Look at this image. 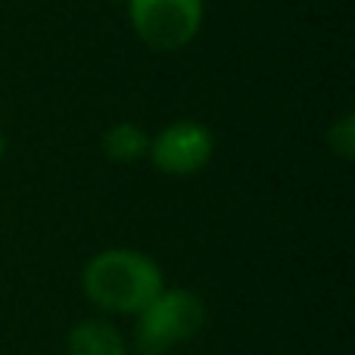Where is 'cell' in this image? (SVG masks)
<instances>
[{
    "label": "cell",
    "instance_id": "2",
    "mask_svg": "<svg viewBox=\"0 0 355 355\" xmlns=\"http://www.w3.org/2000/svg\"><path fill=\"white\" fill-rule=\"evenodd\" d=\"M206 302L187 287H162L144 312L135 315V346L141 355H166L202 334Z\"/></svg>",
    "mask_w": 355,
    "mask_h": 355
},
{
    "label": "cell",
    "instance_id": "1",
    "mask_svg": "<svg viewBox=\"0 0 355 355\" xmlns=\"http://www.w3.org/2000/svg\"><path fill=\"white\" fill-rule=\"evenodd\" d=\"M166 287L159 262L131 246H110L94 252L81 268V293L103 315L135 318Z\"/></svg>",
    "mask_w": 355,
    "mask_h": 355
},
{
    "label": "cell",
    "instance_id": "8",
    "mask_svg": "<svg viewBox=\"0 0 355 355\" xmlns=\"http://www.w3.org/2000/svg\"><path fill=\"white\" fill-rule=\"evenodd\" d=\"M3 156H6V137H3V131H0V162H3Z\"/></svg>",
    "mask_w": 355,
    "mask_h": 355
},
{
    "label": "cell",
    "instance_id": "7",
    "mask_svg": "<svg viewBox=\"0 0 355 355\" xmlns=\"http://www.w3.org/2000/svg\"><path fill=\"white\" fill-rule=\"evenodd\" d=\"M327 147H331V153H337L340 159H346V162L355 156V116L352 112H343V116L327 128Z\"/></svg>",
    "mask_w": 355,
    "mask_h": 355
},
{
    "label": "cell",
    "instance_id": "6",
    "mask_svg": "<svg viewBox=\"0 0 355 355\" xmlns=\"http://www.w3.org/2000/svg\"><path fill=\"white\" fill-rule=\"evenodd\" d=\"M103 153L110 156L112 162H141L147 159V150H150V135L135 122H116L112 128H106L103 135Z\"/></svg>",
    "mask_w": 355,
    "mask_h": 355
},
{
    "label": "cell",
    "instance_id": "4",
    "mask_svg": "<svg viewBox=\"0 0 355 355\" xmlns=\"http://www.w3.org/2000/svg\"><path fill=\"white\" fill-rule=\"evenodd\" d=\"M215 135L196 119H178L166 125L156 137H150L147 159L156 166V172L168 178L196 175L212 162Z\"/></svg>",
    "mask_w": 355,
    "mask_h": 355
},
{
    "label": "cell",
    "instance_id": "3",
    "mask_svg": "<svg viewBox=\"0 0 355 355\" xmlns=\"http://www.w3.org/2000/svg\"><path fill=\"white\" fill-rule=\"evenodd\" d=\"M135 35L156 53L184 50L202 28L206 0H125Z\"/></svg>",
    "mask_w": 355,
    "mask_h": 355
},
{
    "label": "cell",
    "instance_id": "5",
    "mask_svg": "<svg viewBox=\"0 0 355 355\" xmlns=\"http://www.w3.org/2000/svg\"><path fill=\"white\" fill-rule=\"evenodd\" d=\"M66 355H131L128 337L106 315L81 318L66 334Z\"/></svg>",
    "mask_w": 355,
    "mask_h": 355
}]
</instances>
